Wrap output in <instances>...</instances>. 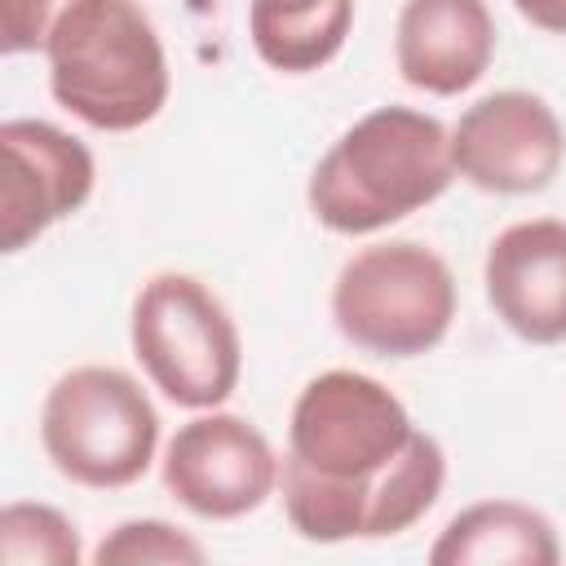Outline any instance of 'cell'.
Segmentation results:
<instances>
[{
    "label": "cell",
    "instance_id": "5bb4252c",
    "mask_svg": "<svg viewBox=\"0 0 566 566\" xmlns=\"http://www.w3.org/2000/svg\"><path fill=\"white\" fill-rule=\"evenodd\" d=\"M80 526L44 500H9L0 509V562L4 566H80Z\"/></svg>",
    "mask_w": 566,
    "mask_h": 566
},
{
    "label": "cell",
    "instance_id": "277c9868",
    "mask_svg": "<svg viewBox=\"0 0 566 566\" xmlns=\"http://www.w3.org/2000/svg\"><path fill=\"white\" fill-rule=\"evenodd\" d=\"M44 460L84 491H119L159 460V411L142 380L111 363L62 371L40 402Z\"/></svg>",
    "mask_w": 566,
    "mask_h": 566
},
{
    "label": "cell",
    "instance_id": "7c38bea8",
    "mask_svg": "<svg viewBox=\"0 0 566 566\" xmlns=\"http://www.w3.org/2000/svg\"><path fill=\"white\" fill-rule=\"evenodd\" d=\"M433 566H557L562 539L548 513L522 500H478L464 504L429 544Z\"/></svg>",
    "mask_w": 566,
    "mask_h": 566
},
{
    "label": "cell",
    "instance_id": "6da1fadb",
    "mask_svg": "<svg viewBox=\"0 0 566 566\" xmlns=\"http://www.w3.org/2000/svg\"><path fill=\"white\" fill-rule=\"evenodd\" d=\"M447 486V451L376 376L327 367L310 376L287 416L279 500L310 544L394 539Z\"/></svg>",
    "mask_w": 566,
    "mask_h": 566
},
{
    "label": "cell",
    "instance_id": "9c48e42d",
    "mask_svg": "<svg viewBox=\"0 0 566 566\" xmlns=\"http://www.w3.org/2000/svg\"><path fill=\"white\" fill-rule=\"evenodd\" d=\"M0 252H22L44 239L57 221L75 217L97 186L93 150L53 119H4L0 124Z\"/></svg>",
    "mask_w": 566,
    "mask_h": 566
},
{
    "label": "cell",
    "instance_id": "30bf717a",
    "mask_svg": "<svg viewBox=\"0 0 566 566\" xmlns=\"http://www.w3.org/2000/svg\"><path fill=\"white\" fill-rule=\"evenodd\" d=\"M491 314L526 345L566 340V221L526 217L504 226L482 256Z\"/></svg>",
    "mask_w": 566,
    "mask_h": 566
},
{
    "label": "cell",
    "instance_id": "5b68a950",
    "mask_svg": "<svg viewBox=\"0 0 566 566\" xmlns=\"http://www.w3.org/2000/svg\"><path fill=\"white\" fill-rule=\"evenodd\" d=\"M327 305L336 332L354 349L376 358H420L447 340L460 287L429 243L380 239L340 261Z\"/></svg>",
    "mask_w": 566,
    "mask_h": 566
},
{
    "label": "cell",
    "instance_id": "52a82bcc",
    "mask_svg": "<svg viewBox=\"0 0 566 566\" xmlns=\"http://www.w3.org/2000/svg\"><path fill=\"white\" fill-rule=\"evenodd\" d=\"M274 442L239 411H195L164 442L159 482L164 491L203 522H239L279 491Z\"/></svg>",
    "mask_w": 566,
    "mask_h": 566
},
{
    "label": "cell",
    "instance_id": "8fae6325",
    "mask_svg": "<svg viewBox=\"0 0 566 566\" xmlns=\"http://www.w3.org/2000/svg\"><path fill=\"white\" fill-rule=\"evenodd\" d=\"M495 62V13L486 0H402L394 66L429 97L469 93Z\"/></svg>",
    "mask_w": 566,
    "mask_h": 566
},
{
    "label": "cell",
    "instance_id": "4fadbf2b",
    "mask_svg": "<svg viewBox=\"0 0 566 566\" xmlns=\"http://www.w3.org/2000/svg\"><path fill=\"white\" fill-rule=\"evenodd\" d=\"M354 31V0H252L248 40L279 75L323 71Z\"/></svg>",
    "mask_w": 566,
    "mask_h": 566
},
{
    "label": "cell",
    "instance_id": "7a4b0ae2",
    "mask_svg": "<svg viewBox=\"0 0 566 566\" xmlns=\"http://www.w3.org/2000/svg\"><path fill=\"white\" fill-rule=\"evenodd\" d=\"M455 181L451 128L420 106H371L310 168V217L345 239L380 234L442 199Z\"/></svg>",
    "mask_w": 566,
    "mask_h": 566
},
{
    "label": "cell",
    "instance_id": "3957f363",
    "mask_svg": "<svg viewBox=\"0 0 566 566\" xmlns=\"http://www.w3.org/2000/svg\"><path fill=\"white\" fill-rule=\"evenodd\" d=\"M53 102L97 133H137L168 106L172 71L142 0H71L49 44Z\"/></svg>",
    "mask_w": 566,
    "mask_h": 566
},
{
    "label": "cell",
    "instance_id": "9a60e30c",
    "mask_svg": "<svg viewBox=\"0 0 566 566\" xmlns=\"http://www.w3.org/2000/svg\"><path fill=\"white\" fill-rule=\"evenodd\" d=\"M88 562L93 566H199V562H208V548L177 522L128 517L97 539Z\"/></svg>",
    "mask_w": 566,
    "mask_h": 566
},
{
    "label": "cell",
    "instance_id": "8992f818",
    "mask_svg": "<svg viewBox=\"0 0 566 566\" xmlns=\"http://www.w3.org/2000/svg\"><path fill=\"white\" fill-rule=\"evenodd\" d=\"M128 345L142 376L186 411L226 407L243 376V336L226 301L186 270L150 274L128 310Z\"/></svg>",
    "mask_w": 566,
    "mask_h": 566
},
{
    "label": "cell",
    "instance_id": "ba28073f",
    "mask_svg": "<svg viewBox=\"0 0 566 566\" xmlns=\"http://www.w3.org/2000/svg\"><path fill=\"white\" fill-rule=\"evenodd\" d=\"M455 177L482 195H539L566 164V124L531 88H495L451 124Z\"/></svg>",
    "mask_w": 566,
    "mask_h": 566
},
{
    "label": "cell",
    "instance_id": "e0dca14e",
    "mask_svg": "<svg viewBox=\"0 0 566 566\" xmlns=\"http://www.w3.org/2000/svg\"><path fill=\"white\" fill-rule=\"evenodd\" d=\"M531 27L548 35H566V0H509Z\"/></svg>",
    "mask_w": 566,
    "mask_h": 566
},
{
    "label": "cell",
    "instance_id": "2e32d148",
    "mask_svg": "<svg viewBox=\"0 0 566 566\" xmlns=\"http://www.w3.org/2000/svg\"><path fill=\"white\" fill-rule=\"evenodd\" d=\"M71 0H0V49L4 57L44 53L53 22L66 13Z\"/></svg>",
    "mask_w": 566,
    "mask_h": 566
}]
</instances>
